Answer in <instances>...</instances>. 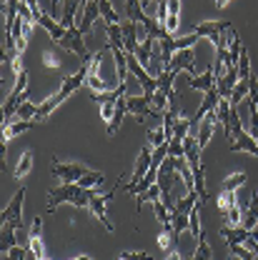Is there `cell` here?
<instances>
[{
  "label": "cell",
  "mask_w": 258,
  "mask_h": 260,
  "mask_svg": "<svg viewBox=\"0 0 258 260\" xmlns=\"http://www.w3.org/2000/svg\"><path fill=\"white\" fill-rule=\"evenodd\" d=\"M23 203H25V188H18L15 195H13V200L3 210V225H10V228H15V230L23 228V218H20Z\"/></svg>",
  "instance_id": "cell-7"
},
{
  "label": "cell",
  "mask_w": 258,
  "mask_h": 260,
  "mask_svg": "<svg viewBox=\"0 0 258 260\" xmlns=\"http://www.w3.org/2000/svg\"><path fill=\"white\" fill-rule=\"evenodd\" d=\"M73 260H93L91 255H78V258H73Z\"/></svg>",
  "instance_id": "cell-50"
},
{
  "label": "cell",
  "mask_w": 258,
  "mask_h": 260,
  "mask_svg": "<svg viewBox=\"0 0 258 260\" xmlns=\"http://www.w3.org/2000/svg\"><path fill=\"white\" fill-rule=\"evenodd\" d=\"M231 255H236V258H241V260H253V253L246 250L243 243H238V245H228V258H231Z\"/></svg>",
  "instance_id": "cell-41"
},
{
  "label": "cell",
  "mask_w": 258,
  "mask_h": 260,
  "mask_svg": "<svg viewBox=\"0 0 258 260\" xmlns=\"http://www.w3.org/2000/svg\"><path fill=\"white\" fill-rule=\"evenodd\" d=\"M200 38L195 35V32H188L186 38H176V53L178 50H188V48H195V43H198Z\"/></svg>",
  "instance_id": "cell-39"
},
{
  "label": "cell",
  "mask_w": 258,
  "mask_h": 260,
  "mask_svg": "<svg viewBox=\"0 0 258 260\" xmlns=\"http://www.w3.org/2000/svg\"><path fill=\"white\" fill-rule=\"evenodd\" d=\"M165 260H183V258H181V253H178V250H170V253L165 255Z\"/></svg>",
  "instance_id": "cell-48"
},
{
  "label": "cell",
  "mask_w": 258,
  "mask_h": 260,
  "mask_svg": "<svg viewBox=\"0 0 258 260\" xmlns=\"http://www.w3.org/2000/svg\"><path fill=\"white\" fill-rule=\"evenodd\" d=\"M35 113H38V105H33L31 100H25V103L18 108L15 118H18V120H35Z\"/></svg>",
  "instance_id": "cell-36"
},
{
  "label": "cell",
  "mask_w": 258,
  "mask_h": 260,
  "mask_svg": "<svg viewBox=\"0 0 258 260\" xmlns=\"http://www.w3.org/2000/svg\"><path fill=\"white\" fill-rule=\"evenodd\" d=\"M91 195H93V190H85L78 183H63V185L48 190V213H55L58 205H63V203H70L75 208H88Z\"/></svg>",
  "instance_id": "cell-2"
},
{
  "label": "cell",
  "mask_w": 258,
  "mask_h": 260,
  "mask_svg": "<svg viewBox=\"0 0 258 260\" xmlns=\"http://www.w3.org/2000/svg\"><path fill=\"white\" fill-rule=\"evenodd\" d=\"M151 205H153V213H156V218H158V223H161V225H168V223H170V213H168L170 208H168V205L163 203L161 198H158V200H153Z\"/></svg>",
  "instance_id": "cell-31"
},
{
  "label": "cell",
  "mask_w": 258,
  "mask_h": 260,
  "mask_svg": "<svg viewBox=\"0 0 258 260\" xmlns=\"http://www.w3.org/2000/svg\"><path fill=\"white\" fill-rule=\"evenodd\" d=\"M98 8H100V18H105V23H116V25H121V23L126 20L121 13H116V8H113L110 0H98Z\"/></svg>",
  "instance_id": "cell-24"
},
{
  "label": "cell",
  "mask_w": 258,
  "mask_h": 260,
  "mask_svg": "<svg viewBox=\"0 0 258 260\" xmlns=\"http://www.w3.org/2000/svg\"><path fill=\"white\" fill-rule=\"evenodd\" d=\"M121 260H151L148 253H140V250H123Z\"/></svg>",
  "instance_id": "cell-46"
},
{
  "label": "cell",
  "mask_w": 258,
  "mask_h": 260,
  "mask_svg": "<svg viewBox=\"0 0 258 260\" xmlns=\"http://www.w3.org/2000/svg\"><path fill=\"white\" fill-rule=\"evenodd\" d=\"M151 160H153V148L151 145H146L140 153H138V160H135V168H133V175H130L128 185L123 188L128 195H135V188L140 185V180L148 175V170H151Z\"/></svg>",
  "instance_id": "cell-5"
},
{
  "label": "cell",
  "mask_w": 258,
  "mask_h": 260,
  "mask_svg": "<svg viewBox=\"0 0 258 260\" xmlns=\"http://www.w3.org/2000/svg\"><path fill=\"white\" fill-rule=\"evenodd\" d=\"M251 73L253 70H251V60H248V50H241V58H238V75H241V80H248Z\"/></svg>",
  "instance_id": "cell-37"
},
{
  "label": "cell",
  "mask_w": 258,
  "mask_h": 260,
  "mask_svg": "<svg viewBox=\"0 0 258 260\" xmlns=\"http://www.w3.org/2000/svg\"><path fill=\"white\" fill-rule=\"evenodd\" d=\"M248 210H251V215L256 218V223H258V193L251 195V208H248Z\"/></svg>",
  "instance_id": "cell-47"
},
{
  "label": "cell",
  "mask_w": 258,
  "mask_h": 260,
  "mask_svg": "<svg viewBox=\"0 0 258 260\" xmlns=\"http://www.w3.org/2000/svg\"><path fill=\"white\" fill-rule=\"evenodd\" d=\"M18 243H15V228L10 225H3V240H0V250L3 253H8L10 248H15Z\"/></svg>",
  "instance_id": "cell-33"
},
{
  "label": "cell",
  "mask_w": 258,
  "mask_h": 260,
  "mask_svg": "<svg viewBox=\"0 0 258 260\" xmlns=\"http://www.w3.org/2000/svg\"><path fill=\"white\" fill-rule=\"evenodd\" d=\"M238 205V190H221V198H218V210L221 213H228L231 208Z\"/></svg>",
  "instance_id": "cell-28"
},
{
  "label": "cell",
  "mask_w": 258,
  "mask_h": 260,
  "mask_svg": "<svg viewBox=\"0 0 258 260\" xmlns=\"http://www.w3.org/2000/svg\"><path fill=\"white\" fill-rule=\"evenodd\" d=\"M241 50H243V45H241V38L233 32V38H231V50H228V63L236 65L238 68V58H241Z\"/></svg>",
  "instance_id": "cell-35"
},
{
  "label": "cell",
  "mask_w": 258,
  "mask_h": 260,
  "mask_svg": "<svg viewBox=\"0 0 258 260\" xmlns=\"http://www.w3.org/2000/svg\"><path fill=\"white\" fill-rule=\"evenodd\" d=\"M238 80H241L238 68H236V65H231V68L226 70V75L216 80V90H218V95L223 98V100H231V93H233V88L238 85Z\"/></svg>",
  "instance_id": "cell-14"
},
{
  "label": "cell",
  "mask_w": 258,
  "mask_h": 260,
  "mask_svg": "<svg viewBox=\"0 0 258 260\" xmlns=\"http://www.w3.org/2000/svg\"><path fill=\"white\" fill-rule=\"evenodd\" d=\"M153 40H156V38H151V35H146V38H143V43L138 45V50L133 53V55L138 58V63L143 65V68H146V65L151 63V50H153Z\"/></svg>",
  "instance_id": "cell-25"
},
{
  "label": "cell",
  "mask_w": 258,
  "mask_h": 260,
  "mask_svg": "<svg viewBox=\"0 0 258 260\" xmlns=\"http://www.w3.org/2000/svg\"><path fill=\"white\" fill-rule=\"evenodd\" d=\"M126 105H128V113L138 120V123H146V118H156L158 113L153 110V95H126Z\"/></svg>",
  "instance_id": "cell-6"
},
{
  "label": "cell",
  "mask_w": 258,
  "mask_h": 260,
  "mask_svg": "<svg viewBox=\"0 0 258 260\" xmlns=\"http://www.w3.org/2000/svg\"><path fill=\"white\" fill-rule=\"evenodd\" d=\"M3 260H25V248H20V245L10 248L8 253H3Z\"/></svg>",
  "instance_id": "cell-45"
},
{
  "label": "cell",
  "mask_w": 258,
  "mask_h": 260,
  "mask_svg": "<svg viewBox=\"0 0 258 260\" xmlns=\"http://www.w3.org/2000/svg\"><path fill=\"white\" fill-rule=\"evenodd\" d=\"M248 100H251L253 105H258V78L253 73L248 75Z\"/></svg>",
  "instance_id": "cell-44"
},
{
  "label": "cell",
  "mask_w": 258,
  "mask_h": 260,
  "mask_svg": "<svg viewBox=\"0 0 258 260\" xmlns=\"http://www.w3.org/2000/svg\"><path fill=\"white\" fill-rule=\"evenodd\" d=\"M126 115H128V105H126V95H123L116 103V113H113V118H110V123H108V138L116 135V130L121 128V123H123Z\"/></svg>",
  "instance_id": "cell-22"
},
{
  "label": "cell",
  "mask_w": 258,
  "mask_h": 260,
  "mask_svg": "<svg viewBox=\"0 0 258 260\" xmlns=\"http://www.w3.org/2000/svg\"><path fill=\"white\" fill-rule=\"evenodd\" d=\"M251 235V230H246L243 225H223L221 228V238L226 240V245H238V243H246Z\"/></svg>",
  "instance_id": "cell-18"
},
{
  "label": "cell",
  "mask_w": 258,
  "mask_h": 260,
  "mask_svg": "<svg viewBox=\"0 0 258 260\" xmlns=\"http://www.w3.org/2000/svg\"><path fill=\"white\" fill-rule=\"evenodd\" d=\"M168 155H170V158H183V155H186L183 140H181V138H173V140L168 143Z\"/></svg>",
  "instance_id": "cell-43"
},
{
  "label": "cell",
  "mask_w": 258,
  "mask_h": 260,
  "mask_svg": "<svg viewBox=\"0 0 258 260\" xmlns=\"http://www.w3.org/2000/svg\"><path fill=\"white\" fill-rule=\"evenodd\" d=\"M148 3H153V0H140V5H143V8H148Z\"/></svg>",
  "instance_id": "cell-51"
},
{
  "label": "cell",
  "mask_w": 258,
  "mask_h": 260,
  "mask_svg": "<svg viewBox=\"0 0 258 260\" xmlns=\"http://www.w3.org/2000/svg\"><path fill=\"white\" fill-rule=\"evenodd\" d=\"M108 48H103L100 53L93 55V60L88 63V90H96V93H105V90H110L108 88V83L105 80H100V75H98V65L103 60V53H105Z\"/></svg>",
  "instance_id": "cell-12"
},
{
  "label": "cell",
  "mask_w": 258,
  "mask_h": 260,
  "mask_svg": "<svg viewBox=\"0 0 258 260\" xmlns=\"http://www.w3.org/2000/svg\"><path fill=\"white\" fill-rule=\"evenodd\" d=\"M246 180H248V175L246 173H231L226 180H223V190H238V188H243L246 185Z\"/></svg>",
  "instance_id": "cell-29"
},
{
  "label": "cell",
  "mask_w": 258,
  "mask_h": 260,
  "mask_svg": "<svg viewBox=\"0 0 258 260\" xmlns=\"http://www.w3.org/2000/svg\"><path fill=\"white\" fill-rule=\"evenodd\" d=\"M28 250L35 260H48L45 255V243H43V218H35L28 233Z\"/></svg>",
  "instance_id": "cell-10"
},
{
  "label": "cell",
  "mask_w": 258,
  "mask_h": 260,
  "mask_svg": "<svg viewBox=\"0 0 258 260\" xmlns=\"http://www.w3.org/2000/svg\"><path fill=\"white\" fill-rule=\"evenodd\" d=\"M188 88L191 90H200V93H208L211 88H216V73H213V68H208L200 75H191L188 78Z\"/></svg>",
  "instance_id": "cell-16"
},
{
  "label": "cell",
  "mask_w": 258,
  "mask_h": 260,
  "mask_svg": "<svg viewBox=\"0 0 258 260\" xmlns=\"http://www.w3.org/2000/svg\"><path fill=\"white\" fill-rule=\"evenodd\" d=\"M31 165H33V150L28 148V150L20 155V160H18V165H15V173H13V175H15L18 180H23V178L31 173Z\"/></svg>",
  "instance_id": "cell-27"
},
{
  "label": "cell",
  "mask_w": 258,
  "mask_h": 260,
  "mask_svg": "<svg viewBox=\"0 0 258 260\" xmlns=\"http://www.w3.org/2000/svg\"><path fill=\"white\" fill-rule=\"evenodd\" d=\"M85 173H88V168L80 165V162H63L58 158H53V175L61 178L63 183H78Z\"/></svg>",
  "instance_id": "cell-8"
},
{
  "label": "cell",
  "mask_w": 258,
  "mask_h": 260,
  "mask_svg": "<svg viewBox=\"0 0 258 260\" xmlns=\"http://www.w3.org/2000/svg\"><path fill=\"white\" fill-rule=\"evenodd\" d=\"M243 98H248V80H238V85L233 88V93H231V108H238V103Z\"/></svg>",
  "instance_id": "cell-32"
},
{
  "label": "cell",
  "mask_w": 258,
  "mask_h": 260,
  "mask_svg": "<svg viewBox=\"0 0 258 260\" xmlns=\"http://www.w3.org/2000/svg\"><path fill=\"white\" fill-rule=\"evenodd\" d=\"M226 30H231V23L228 20H206V23H198L191 28V32H195L198 38H208L216 48V43L221 40V35Z\"/></svg>",
  "instance_id": "cell-9"
},
{
  "label": "cell",
  "mask_w": 258,
  "mask_h": 260,
  "mask_svg": "<svg viewBox=\"0 0 258 260\" xmlns=\"http://www.w3.org/2000/svg\"><path fill=\"white\" fill-rule=\"evenodd\" d=\"M91 190H93V188H91ZM110 198H113V193H96V190H93V195H91V205H88L91 213L103 223V228H105L108 233L113 230V223L108 220V213H105V203H108Z\"/></svg>",
  "instance_id": "cell-11"
},
{
  "label": "cell",
  "mask_w": 258,
  "mask_h": 260,
  "mask_svg": "<svg viewBox=\"0 0 258 260\" xmlns=\"http://www.w3.org/2000/svg\"><path fill=\"white\" fill-rule=\"evenodd\" d=\"M228 3H231V0H216V8H226Z\"/></svg>",
  "instance_id": "cell-49"
},
{
  "label": "cell",
  "mask_w": 258,
  "mask_h": 260,
  "mask_svg": "<svg viewBox=\"0 0 258 260\" xmlns=\"http://www.w3.org/2000/svg\"><path fill=\"white\" fill-rule=\"evenodd\" d=\"M168 138H165V130H163V125L161 128H153V130H148V145L151 148H158V145H163Z\"/></svg>",
  "instance_id": "cell-40"
},
{
  "label": "cell",
  "mask_w": 258,
  "mask_h": 260,
  "mask_svg": "<svg viewBox=\"0 0 258 260\" xmlns=\"http://www.w3.org/2000/svg\"><path fill=\"white\" fill-rule=\"evenodd\" d=\"M198 210H200V203L191 210V225H188V233L200 240V238H203V230H200V213H198Z\"/></svg>",
  "instance_id": "cell-34"
},
{
  "label": "cell",
  "mask_w": 258,
  "mask_h": 260,
  "mask_svg": "<svg viewBox=\"0 0 258 260\" xmlns=\"http://www.w3.org/2000/svg\"><path fill=\"white\" fill-rule=\"evenodd\" d=\"M105 30H108V43H110V48H116V50H126V40H123V28L121 25H116V23H105Z\"/></svg>",
  "instance_id": "cell-23"
},
{
  "label": "cell",
  "mask_w": 258,
  "mask_h": 260,
  "mask_svg": "<svg viewBox=\"0 0 258 260\" xmlns=\"http://www.w3.org/2000/svg\"><path fill=\"white\" fill-rule=\"evenodd\" d=\"M198 203H200V200H198V193H195V190H188V193L176 203L173 210H178V213H188V215H191V210H193Z\"/></svg>",
  "instance_id": "cell-26"
},
{
  "label": "cell",
  "mask_w": 258,
  "mask_h": 260,
  "mask_svg": "<svg viewBox=\"0 0 258 260\" xmlns=\"http://www.w3.org/2000/svg\"><path fill=\"white\" fill-rule=\"evenodd\" d=\"M223 225H241L243 223V210H241V205H236V208H231L228 213H223Z\"/></svg>",
  "instance_id": "cell-38"
},
{
  "label": "cell",
  "mask_w": 258,
  "mask_h": 260,
  "mask_svg": "<svg viewBox=\"0 0 258 260\" xmlns=\"http://www.w3.org/2000/svg\"><path fill=\"white\" fill-rule=\"evenodd\" d=\"M193 65H195V50L188 48V50H178L165 70H178V73H181V70H188V73H191Z\"/></svg>",
  "instance_id": "cell-15"
},
{
  "label": "cell",
  "mask_w": 258,
  "mask_h": 260,
  "mask_svg": "<svg viewBox=\"0 0 258 260\" xmlns=\"http://www.w3.org/2000/svg\"><path fill=\"white\" fill-rule=\"evenodd\" d=\"M193 260H211V245H208V240H206V238H200V240H198V248H195Z\"/></svg>",
  "instance_id": "cell-42"
},
{
  "label": "cell",
  "mask_w": 258,
  "mask_h": 260,
  "mask_svg": "<svg viewBox=\"0 0 258 260\" xmlns=\"http://www.w3.org/2000/svg\"><path fill=\"white\" fill-rule=\"evenodd\" d=\"M43 65H45L48 70H61V68H63V48H61V45L45 48V50H43Z\"/></svg>",
  "instance_id": "cell-21"
},
{
  "label": "cell",
  "mask_w": 258,
  "mask_h": 260,
  "mask_svg": "<svg viewBox=\"0 0 258 260\" xmlns=\"http://www.w3.org/2000/svg\"><path fill=\"white\" fill-rule=\"evenodd\" d=\"M33 18H35V23H38L40 28H45V32L50 35V40H53L55 45H58V43H61V40L65 38V32H68V30H65L58 20H53L50 15H45V13H35Z\"/></svg>",
  "instance_id": "cell-13"
},
{
  "label": "cell",
  "mask_w": 258,
  "mask_h": 260,
  "mask_svg": "<svg viewBox=\"0 0 258 260\" xmlns=\"http://www.w3.org/2000/svg\"><path fill=\"white\" fill-rule=\"evenodd\" d=\"M53 3H55V5H58V3H61V0H53Z\"/></svg>",
  "instance_id": "cell-53"
},
{
  "label": "cell",
  "mask_w": 258,
  "mask_h": 260,
  "mask_svg": "<svg viewBox=\"0 0 258 260\" xmlns=\"http://www.w3.org/2000/svg\"><path fill=\"white\" fill-rule=\"evenodd\" d=\"M100 183H103V173H96V170H88V173L78 180V185H80V188H85V190L96 188V185H100Z\"/></svg>",
  "instance_id": "cell-30"
},
{
  "label": "cell",
  "mask_w": 258,
  "mask_h": 260,
  "mask_svg": "<svg viewBox=\"0 0 258 260\" xmlns=\"http://www.w3.org/2000/svg\"><path fill=\"white\" fill-rule=\"evenodd\" d=\"M85 80H88V63L83 65V68H78L75 73H70L63 83H61V90H58V93H53V95L48 98L43 105H38L35 120H38V123H40V120H45V118H48V115H50V113H53V110H55V108L63 103L65 98L73 95V93H75V90H78V88H80Z\"/></svg>",
  "instance_id": "cell-1"
},
{
  "label": "cell",
  "mask_w": 258,
  "mask_h": 260,
  "mask_svg": "<svg viewBox=\"0 0 258 260\" xmlns=\"http://www.w3.org/2000/svg\"><path fill=\"white\" fill-rule=\"evenodd\" d=\"M80 3H83V8H85V5H88V3H91V0H80Z\"/></svg>",
  "instance_id": "cell-52"
},
{
  "label": "cell",
  "mask_w": 258,
  "mask_h": 260,
  "mask_svg": "<svg viewBox=\"0 0 258 260\" xmlns=\"http://www.w3.org/2000/svg\"><path fill=\"white\" fill-rule=\"evenodd\" d=\"M121 28H123V40H126V53H135L138 50V32H140V23H133V20H123L121 23Z\"/></svg>",
  "instance_id": "cell-17"
},
{
  "label": "cell",
  "mask_w": 258,
  "mask_h": 260,
  "mask_svg": "<svg viewBox=\"0 0 258 260\" xmlns=\"http://www.w3.org/2000/svg\"><path fill=\"white\" fill-rule=\"evenodd\" d=\"M35 125H38V120H18V123L3 125V145H5L8 140H13L15 135H20V133H25V130H33Z\"/></svg>",
  "instance_id": "cell-20"
},
{
  "label": "cell",
  "mask_w": 258,
  "mask_h": 260,
  "mask_svg": "<svg viewBox=\"0 0 258 260\" xmlns=\"http://www.w3.org/2000/svg\"><path fill=\"white\" fill-rule=\"evenodd\" d=\"M88 95H91L98 105H100V115H103V120H105V123H110V118H113V113H116V103L126 95V83H118V88L105 90V93L88 90Z\"/></svg>",
  "instance_id": "cell-4"
},
{
  "label": "cell",
  "mask_w": 258,
  "mask_h": 260,
  "mask_svg": "<svg viewBox=\"0 0 258 260\" xmlns=\"http://www.w3.org/2000/svg\"><path fill=\"white\" fill-rule=\"evenodd\" d=\"M228 150H233V153L246 150V153H251L253 158H258V140H253L251 133L243 130V123H241V118H238V108L231 110V143H228Z\"/></svg>",
  "instance_id": "cell-3"
},
{
  "label": "cell",
  "mask_w": 258,
  "mask_h": 260,
  "mask_svg": "<svg viewBox=\"0 0 258 260\" xmlns=\"http://www.w3.org/2000/svg\"><path fill=\"white\" fill-rule=\"evenodd\" d=\"M98 18H100V8H98V0H91L85 8H83V20H80V32L83 35H91V28H93V23H96Z\"/></svg>",
  "instance_id": "cell-19"
}]
</instances>
